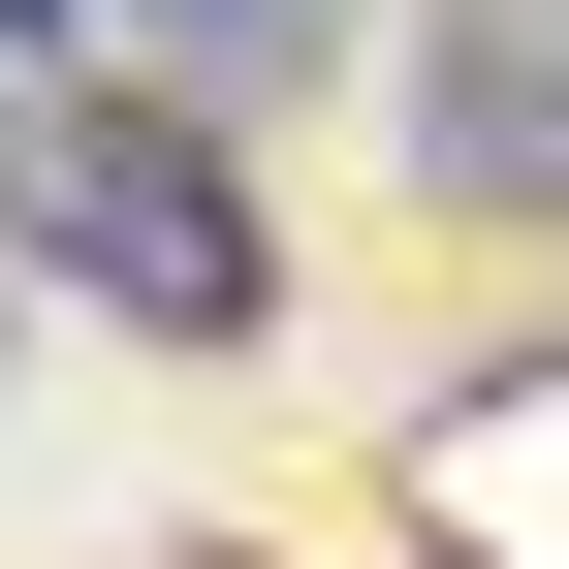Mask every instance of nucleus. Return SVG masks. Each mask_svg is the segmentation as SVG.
Returning a JSON list of instances; mask_svg holds the SVG:
<instances>
[{"instance_id": "nucleus-1", "label": "nucleus", "mask_w": 569, "mask_h": 569, "mask_svg": "<svg viewBox=\"0 0 569 569\" xmlns=\"http://www.w3.org/2000/svg\"><path fill=\"white\" fill-rule=\"evenodd\" d=\"M0 253L127 348H284V222L222 159V96H159V63H32L0 96Z\"/></svg>"}, {"instance_id": "nucleus-2", "label": "nucleus", "mask_w": 569, "mask_h": 569, "mask_svg": "<svg viewBox=\"0 0 569 569\" xmlns=\"http://www.w3.org/2000/svg\"><path fill=\"white\" fill-rule=\"evenodd\" d=\"M348 0H96V63H159V96H284Z\"/></svg>"}]
</instances>
